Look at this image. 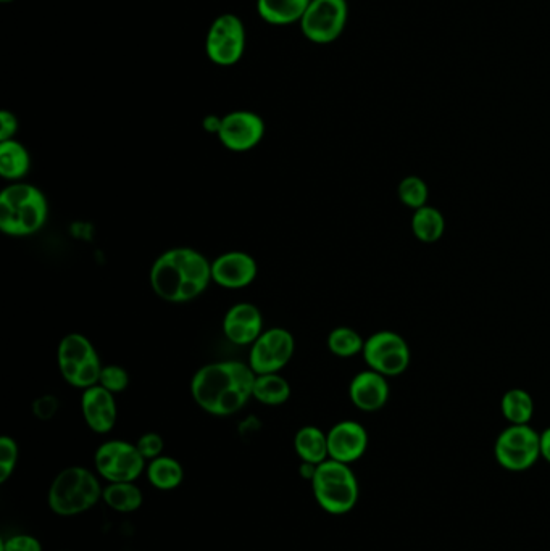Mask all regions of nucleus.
Returning <instances> with one entry per match:
<instances>
[{"instance_id": "nucleus-1", "label": "nucleus", "mask_w": 550, "mask_h": 551, "mask_svg": "<svg viewBox=\"0 0 550 551\" xmlns=\"http://www.w3.org/2000/svg\"><path fill=\"white\" fill-rule=\"evenodd\" d=\"M255 373L241 361H217L197 369L191 395L200 410L218 418L236 415L252 398Z\"/></svg>"}, {"instance_id": "nucleus-2", "label": "nucleus", "mask_w": 550, "mask_h": 551, "mask_svg": "<svg viewBox=\"0 0 550 551\" xmlns=\"http://www.w3.org/2000/svg\"><path fill=\"white\" fill-rule=\"evenodd\" d=\"M155 295L168 303H188L204 294L212 281V261L191 247L163 252L149 273Z\"/></svg>"}, {"instance_id": "nucleus-3", "label": "nucleus", "mask_w": 550, "mask_h": 551, "mask_svg": "<svg viewBox=\"0 0 550 551\" xmlns=\"http://www.w3.org/2000/svg\"><path fill=\"white\" fill-rule=\"evenodd\" d=\"M104 487L99 474L84 466H70L60 471L50 484L47 505L60 518H73L92 510L102 500Z\"/></svg>"}, {"instance_id": "nucleus-4", "label": "nucleus", "mask_w": 550, "mask_h": 551, "mask_svg": "<svg viewBox=\"0 0 550 551\" xmlns=\"http://www.w3.org/2000/svg\"><path fill=\"white\" fill-rule=\"evenodd\" d=\"M49 216L46 195L33 184L13 183L0 192V229L7 236H33Z\"/></svg>"}, {"instance_id": "nucleus-5", "label": "nucleus", "mask_w": 550, "mask_h": 551, "mask_svg": "<svg viewBox=\"0 0 550 551\" xmlns=\"http://www.w3.org/2000/svg\"><path fill=\"white\" fill-rule=\"evenodd\" d=\"M310 484L315 502L321 510L334 516L350 513L359 502V481L350 464L328 458L318 464Z\"/></svg>"}, {"instance_id": "nucleus-6", "label": "nucleus", "mask_w": 550, "mask_h": 551, "mask_svg": "<svg viewBox=\"0 0 550 551\" xmlns=\"http://www.w3.org/2000/svg\"><path fill=\"white\" fill-rule=\"evenodd\" d=\"M57 363L60 374L71 387L86 390L99 384L102 363L96 347L83 334L73 332L60 340Z\"/></svg>"}, {"instance_id": "nucleus-7", "label": "nucleus", "mask_w": 550, "mask_h": 551, "mask_svg": "<svg viewBox=\"0 0 550 551\" xmlns=\"http://www.w3.org/2000/svg\"><path fill=\"white\" fill-rule=\"evenodd\" d=\"M494 456L502 468L513 473L533 468L541 458V434L530 424H510L497 437Z\"/></svg>"}, {"instance_id": "nucleus-8", "label": "nucleus", "mask_w": 550, "mask_h": 551, "mask_svg": "<svg viewBox=\"0 0 550 551\" xmlns=\"http://www.w3.org/2000/svg\"><path fill=\"white\" fill-rule=\"evenodd\" d=\"M147 461L136 444L126 440H107L94 455V469L100 479L110 482H136L146 471Z\"/></svg>"}, {"instance_id": "nucleus-9", "label": "nucleus", "mask_w": 550, "mask_h": 551, "mask_svg": "<svg viewBox=\"0 0 550 551\" xmlns=\"http://www.w3.org/2000/svg\"><path fill=\"white\" fill-rule=\"evenodd\" d=\"M205 52L218 67H233L246 52V26L233 13L215 18L205 39Z\"/></svg>"}, {"instance_id": "nucleus-10", "label": "nucleus", "mask_w": 550, "mask_h": 551, "mask_svg": "<svg viewBox=\"0 0 550 551\" xmlns=\"http://www.w3.org/2000/svg\"><path fill=\"white\" fill-rule=\"evenodd\" d=\"M349 7L347 0H310L304 17L300 18V31L313 44H331L346 28Z\"/></svg>"}, {"instance_id": "nucleus-11", "label": "nucleus", "mask_w": 550, "mask_h": 551, "mask_svg": "<svg viewBox=\"0 0 550 551\" xmlns=\"http://www.w3.org/2000/svg\"><path fill=\"white\" fill-rule=\"evenodd\" d=\"M362 355L368 368L386 377L404 374L412 358L407 340L394 331L375 332L368 337Z\"/></svg>"}, {"instance_id": "nucleus-12", "label": "nucleus", "mask_w": 550, "mask_h": 551, "mask_svg": "<svg viewBox=\"0 0 550 551\" xmlns=\"http://www.w3.org/2000/svg\"><path fill=\"white\" fill-rule=\"evenodd\" d=\"M296 350V340L288 329L271 328L250 345L247 365L257 374L280 373Z\"/></svg>"}, {"instance_id": "nucleus-13", "label": "nucleus", "mask_w": 550, "mask_h": 551, "mask_svg": "<svg viewBox=\"0 0 550 551\" xmlns=\"http://www.w3.org/2000/svg\"><path fill=\"white\" fill-rule=\"evenodd\" d=\"M218 139L231 152H249L262 142L265 136V121L259 113L250 110H234L221 116Z\"/></svg>"}, {"instance_id": "nucleus-14", "label": "nucleus", "mask_w": 550, "mask_h": 551, "mask_svg": "<svg viewBox=\"0 0 550 551\" xmlns=\"http://www.w3.org/2000/svg\"><path fill=\"white\" fill-rule=\"evenodd\" d=\"M257 274V261L241 250L221 253L212 261V281L225 289H244L255 281Z\"/></svg>"}, {"instance_id": "nucleus-15", "label": "nucleus", "mask_w": 550, "mask_h": 551, "mask_svg": "<svg viewBox=\"0 0 550 551\" xmlns=\"http://www.w3.org/2000/svg\"><path fill=\"white\" fill-rule=\"evenodd\" d=\"M326 435L331 460L352 464L359 461L367 452L368 432L357 421H339L326 432Z\"/></svg>"}, {"instance_id": "nucleus-16", "label": "nucleus", "mask_w": 550, "mask_h": 551, "mask_svg": "<svg viewBox=\"0 0 550 551\" xmlns=\"http://www.w3.org/2000/svg\"><path fill=\"white\" fill-rule=\"evenodd\" d=\"M81 413L84 423L96 434H109L118 419V406L115 395L104 387H89L81 394Z\"/></svg>"}, {"instance_id": "nucleus-17", "label": "nucleus", "mask_w": 550, "mask_h": 551, "mask_svg": "<svg viewBox=\"0 0 550 551\" xmlns=\"http://www.w3.org/2000/svg\"><path fill=\"white\" fill-rule=\"evenodd\" d=\"M263 316L257 305L249 302L236 303L226 311L223 318V334L231 344L246 347L262 336Z\"/></svg>"}, {"instance_id": "nucleus-18", "label": "nucleus", "mask_w": 550, "mask_h": 551, "mask_svg": "<svg viewBox=\"0 0 550 551\" xmlns=\"http://www.w3.org/2000/svg\"><path fill=\"white\" fill-rule=\"evenodd\" d=\"M389 392L391 389H389L388 377L370 368L355 374L349 384L350 402L365 413L381 410L388 403Z\"/></svg>"}, {"instance_id": "nucleus-19", "label": "nucleus", "mask_w": 550, "mask_h": 551, "mask_svg": "<svg viewBox=\"0 0 550 551\" xmlns=\"http://www.w3.org/2000/svg\"><path fill=\"white\" fill-rule=\"evenodd\" d=\"M310 0H257V13L273 26L294 25L304 17Z\"/></svg>"}, {"instance_id": "nucleus-20", "label": "nucleus", "mask_w": 550, "mask_h": 551, "mask_svg": "<svg viewBox=\"0 0 550 551\" xmlns=\"http://www.w3.org/2000/svg\"><path fill=\"white\" fill-rule=\"evenodd\" d=\"M146 476L154 489L171 492L183 484V464L173 456L162 455L147 463Z\"/></svg>"}, {"instance_id": "nucleus-21", "label": "nucleus", "mask_w": 550, "mask_h": 551, "mask_svg": "<svg viewBox=\"0 0 550 551\" xmlns=\"http://www.w3.org/2000/svg\"><path fill=\"white\" fill-rule=\"evenodd\" d=\"M294 450L300 461L320 464L330 458L328 435L317 426L300 427L294 435Z\"/></svg>"}, {"instance_id": "nucleus-22", "label": "nucleus", "mask_w": 550, "mask_h": 551, "mask_svg": "<svg viewBox=\"0 0 550 551\" xmlns=\"http://www.w3.org/2000/svg\"><path fill=\"white\" fill-rule=\"evenodd\" d=\"M31 157L30 152L21 142L10 139L0 142V176L18 183L30 173Z\"/></svg>"}, {"instance_id": "nucleus-23", "label": "nucleus", "mask_w": 550, "mask_h": 551, "mask_svg": "<svg viewBox=\"0 0 550 551\" xmlns=\"http://www.w3.org/2000/svg\"><path fill=\"white\" fill-rule=\"evenodd\" d=\"M102 500L117 513H134L144 503V493L136 482H110L105 485Z\"/></svg>"}, {"instance_id": "nucleus-24", "label": "nucleus", "mask_w": 550, "mask_h": 551, "mask_svg": "<svg viewBox=\"0 0 550 551\" xmlns=\"http://www.w3.org/2000/svg\"><path fill=\"white\" fill-rule=\"evenodd\" d=\"M291 397V386L280 373L257 374L252 398L262 405L280 406L288 402Z\"/></svg>"}, {"instance_id": "nucleus-25", "label": "nucleus", "mask_w": 550, "mask_h": 551, "mask_svg": "<svg viewBox=\"0 0 550 551\" xmlns=\"http://www.w3.org/2000/svg\"><path fill=\"white\" fill-rule=\"evenodd\" d=\"M412 231L418 241L434 244V242L441 241L446 232V218L438 208L425 205L413 212Z\"/></svg>"}, {"instance_id": "nucleus-26", "label": "nucleus", "mask_w": 550, "mask_h": 551, "mask_svg": "<svg viewBox=\"0 0 550 551\" xmlns=\"http://www.w3.org/2000/svg\"><path fill=\"white\" fill-rule=\"evenodd\" d=\"M502 415L510 424H530L534 416V400L526 390L510 389L500 400Z\"/></svg>"}, {"instance_id": "nucleus-27", "label": "nucleus", "mask_w": 550, "mask_h": 551, "mask_svg": "<svg viewBox=\"0 0 550 551\" xmlns=\"http://www.w3.org/2000/svg\"><path fill=\"white\" fill-rule=\"evenodd\" d=\"M365 339L355 329L339 326L328 336V348L334 357L352 358L363 352Z\"/></svg>"}, {"instance_id": "nucleus-28", "label": "nucleus", "mask_w": 550, "mask_h": 551, "mask_svg": "<svg viewBox=\"0 0 550 551\" xmlns=\"http://www.w3.org/2000/svg\"><path fill=\"white\" fill-rule=\"evenodd\" d=\"M397 194H399L400 202L415 212L418 208L425 207L430 191L420 176H407L400 181Z\"/></svg>"}, {"instance_id": "nucleus-29", "label": "nucleus", "mask_w": 550, "mask_h": 551, "mask_svg": "<svg viewBox=\"0 0 550 551\" xmlns=\"http://www.w3.org/2000/svg\"><path fill=\"white\" fill-rule=\"evenodd\" d=\"M18 455H20V450H18L15 439L9 435L0 437V484H5L15 473Z\"/></svg>"}, {"instance_id": "nucleus-30", "label": "nucleus", "mask_w": 550, "mask_h": 551, "mask_svg": "<svg viewBox=\"0 0 550 551\" xmlns=\"http://www.w3.org/2000/svg\"><path fill=\"white\" fill-rule=\"evenodd\" d=\"M99 386L109 390L113 395L121 394L130 386V373L120 365L102 366Z\"/></svg>"}, {"instance_id": "nucleus-31", "label": "nucleus", "mask_w": 550, "mask_h": 551, "mask_svg": "<svg viewBox=\"0 0 550 551\" xmlns=\"http://www.w3.org/2000/svg\"><path fill=\"white\" fill-rule=\"evenodd\" d=\"M136 447H138L141 455L146 458L147 463L149 461L159 458L163 455V448H165V442H163L162 435L157 434V432H146L139 437L138 442H136Z\"/></svg>"}, {"instance_id": "nucleus-32", "label": "nucleus", "mask_w": 550, "mask_h": 551, "mask_svg": "<svg viewBox=\"0 0 550 551\" xmlns=\"http://www.w3.org/2000/svg\"><path fill=\"white\" fill-rule=\"evenodd\" d=\"M2 551H42V543L34 535L13 534L2 542Z\"/></svg>"}, {"instance_id": "nucleus-33", "label": "nucleus", "mask_w": 550, "mask_h": 551, "mask_svg": "<svg viewBox=\"0 0 550 551\" xmlns=\"http://www.w3.org/2000/svg\"><path fill=\"white\" fill-rule=\"evenodd\" d=\"M59 411V400L54 395H42L33 403V413L41 421H49Z\"/></svg>"}, {"instance_id": "nucleus-34", "label": "nucleus", "mask_w": 550, "mask_h": 551, "mask_svg": "<svg viewBox=\"0 0 550 551\" xmlns=\"http://www.w3.org/2000/svg\"><path fill=\"white\" fill-rule=\"evenodd\" d=\"M17 133V116L13 115L9 110H2V112H0V142L15 139V134Z\"/></svg>"}, {"instance_id": "nucleus-35", "label": "nucleus", "mask_w": 550, "mask_h": 551, "mask_svg": "<svg viewBox=\"0 0 550 551\" xmlns=\"http://www.w3.org/2000/svg\"><path fill=\"white\" fill-rule=\"evenodd\" d=\"M318 464L305 463L302 461L299 466V474L305 481L312 482L313 476L317 473Z\"/></svg>"}, {"instance_id": "nucleus-36", "label": "nucleus", "mask_w": 550, "mask_h": 551, "mask_svg": "<svg viewBox=\"0 0 550 551\" xmlns=\"http://www.w3.org/2000/svg\"><path fill=\"white\" fill-rule=\"evenodd\" d=\"M541 458L550 463V427L541 432Z\"/></svg>"}, {"instance_id": "nucleus-37", "label": "nucleus", "mask_w": 550, "mask_h": 551, "mask_svg": "<svg viewBox=\"0 0 550 551\" xmlns=\"http://www.w3.org/2000/svg\"><path fill=\"white\" fill-rule=\"evenodd\" d=\"M220 125H221V118H218V116L210 115L207 116L204 120V128L209 131V133L218 134V131H220Z\"/></svg>"}, {"instance_id": "nucleus-38", "label": "nucleus", "mask_w": 550, "mask_h": 551, "mask_svg": "<svg viewBox=\"0 0 550 551\" xmlns=\"http://www.w3.org/2000/svg\"><path fill=\"white\" fill-rule=\"evenodd\" d=\"M2 4H12V2H15V0H0Z\"/></svg>"}]
</instances>
